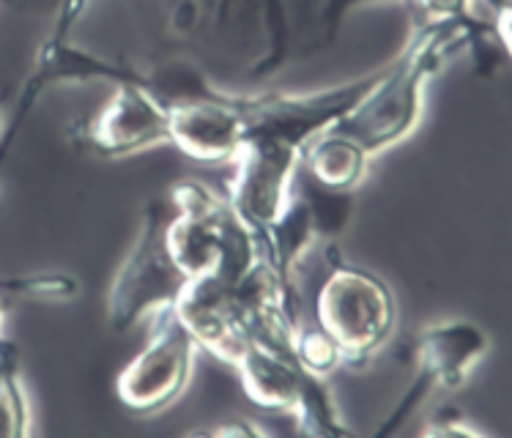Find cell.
I'll list each match as a JSON object with an SVG mask.
<instances>
[{"instance_id":"obj_15","label":"cell","mask_w":512,"mask_h":438,"mask_svg":"<svg viewBox=\"0 0 512 438\" xmlns=\"http://www.w3.org/2000/svg\"><path fill=\"white\" fill-rule=\"evenodd\" d=\"M293 356L296 362L307 370V373H315V376H329L335 373L337 367L343 365V354L337 343L329 337V334L315 326V329H296L291 340Z\"/></svg>"},{"instance_id":"obj_4","label":"cell","mask_w":512,"mask_h":438,"mask_svg":"<svg viewBox=\"0 0 512 438\" xmlns=\"http://www.w3.org/2000/svg\"><path fill=\"white\" fill-rule=\"evenodd\" d=\"M168 219L170 211L165 203L154 200L143 214V225L137 241L121 263L110 288L107 302V321L118 334L135 329L148 315L170 310L176 304L178 293L184 291L189 277L173 261L168 247Z\"/></svg>"},{"instance_id":"obj_5","label":"cell","mask_w":512,"mask_h":438,"mask_svg":"<svg viewBox=\"0 0 512 438\" xmlns=\"http://www.w3.org/2000/svg\"><path fill=\"white\" fill-rule=\"evenodd\" d=\"M299 154L302 151L288 140L269 132H247L236 157L230 159L228 206L255 241V252L266 244L288 203Z\"/></svg>"},{"instance_id":"obj_9","label":"cell","mask_w":512,"mask_h":438,"mask_svg":"<svg viewBox=\"0 0 512 438\" xmlns=\"http://www.w3.org/2000/svg\"><path fill=\"white\" fill-rule=\"evenodd\" d=\"M80 140L99 157H124L168 143V107L143 85L118 83L110 102L83 126Z\"/></svg>"},{"instance_id":"obj_18","label":"cell","mask_w":512,"mask_h":438,"mask_svg":"<svg viewBox=\"0 0 512 438\" xmlns=\"http://www.w3.org/2000/svg\"><path fill=\"white\" fill-rule=\"evenodd\" d=\"M460 417H452V422H433L428 428L430 436H480L477 430L466 425V422H458Z\"/></svg>"},{"instance_id":"obj_14","label":"cell","mask_w":512,"mask_h":438,"mask_svg":"<svg viewBox=\"0 0 512 438\" xmlns=\"http://www.w3.org/2000/svg\"><path fill=\"white\" fill-rule=\"evenodd\" d=\"M80 293V282L69 274H33V277H0V299H72Z\"/></svg>"},{"instance_id":"obj_11","label":"cell","mask_w":512,"mask_h":438,"mask_svg":"<svg viewBox=\"0 0 512 438\" xmlns=\"http://www.w3.org/2000/svg\"><path fill=\"white\" fill-rule=\"evenodd\" d=\"M299 165L321 187L337 189V192H354L356 184L365 178L370 157L348 137L326 129L302 148Z\"/></svg>"},{"instance_id":"obj_8","label":"cell","mask_w":512,"mask_h":438,"mask_svg":"<svg viewBox=\"0 0 512 438\" xmlns=\"http://www.w3.org/2000/svg\"><path fill=\"white\" fill-rule=\"evenodd\" d=\"M247 96L214 91L206 99L189 102H165L168 107V143L184 157L220 165L236 157L247 137Z\"/></svg>"},{"instance_id":"obj_16","label":"cell","mask_w":512,"mask_h":438,"mask_svg":"<svg viewBox=\"0 0 512 438\" xmlns=\"http://www.w3.org/2000/svg\"><path fill=\"white\" fill-rule=\"evenodd\" d=\"M408 3L419 9L422 20L474 22L471 20V0H408ZM474 25H480V22H474Z\"/></svg>"},{"instance_id":"obj_19","label":"cell","mask_w":512,"mask_h":438,"mask_svg":"<svg viewBox=\"0 0 512 438\" xmlns=\"http://www.w3.org/2000/svg\"><path fill=\"white\" fill-rule=\"evenodd\" d=\"M362 3H376V0H326V11H324V20L326 25L335 31V25L340 22L345 11H351L354 6H362Z\"/></svg>"},{"instance_id":"obj_21","label":"cell","mask_w":512,"mask_h":438,"mask_svg":"<svg viewBox=\"0 0 512 438\" xmlns=\"http://www.w3.org/2000/svg\"><path fill=\"white\" fill-rule=\"evenodd\" d=\"M0 126H3V115H0Z\"/></svg>"},{"instance_id":"obj_10","label":"cell","mask_w":512,"mask_h":438,"mask_svg":"<svg viewBox=\"0 0 512 438\" xmlns=\"http://www.w3.org/2000/svg\"><path fill=\"white\" fill-rule=\"evenodd\" d=\"M230 367H236L241 386L255 406L285 414L293 411L307 378V370L296 362L293 348L258 343L250 337L230 359Z\"/></svg>"},{"instance_id":"obj_6","label":"cell","mask_w":512,"mask_h":438,"mask_svg":"<svg viewBox=\"0 0 512 438\" xmlns=\"http://www.w3.org/2000/svg\"><path fill=\"white\" fill-rule=\"evenodd\" d=\"M198 343L170 310L157 313V329L148 345L118 376V400L137 414H154L176 403L187 389Z\"/></svg>"},{"instance_id":"obj_20","label":"cell","mask_w":512,"mask_h":438,"mask_svg":"<svg viewBox=\"0 0 512 438\" xmlns=\"http://www.w3.org/2000/svg\"><path fill=\"white\" fill-rule=\"evenodd\" d=\"M3 313H6V302L0 299V318H3Z\"/></svg>"},{"instance_id":"obj_13","label":"cell","mask_w":512,"mask_h":438,"mask_svg":"<svg viewBox=\"0 0 512 438\" xmlns=\"http://www.w3.org/2000/svg\"><path fill=\"white\" fill-rule=\"evenodd\" d=\"M28 397L20 378V351L0 337V438H20L28 433Z\"/></svg>"},{"instance_id":"obj_17","label":"cell","mask_w":512,"mask_h":438,"mask_svg":"<svg viewBox=\"0 0 512 438\" xmlns=\"http://www.w3.org/2000/svg\"><path fill=\"white\" fill-rule=\"evenodd\" d=\"M195 436H239V438H250V436H263L261 428H255L252 422H244V419H233L228 425H217V428L209 430H198Z\"/></svg>"},{"instance_id":"obj_7","label":"cell","mask_w":512,"mask_h":438,"mask_svg":"<svg viewBox=\"0 0 512 438\" xmlns=\"http://www.w3.org/2000/svg\"><path fill=\"white\" fill-rule=\"evenodd\" d=\"M488 334L477 324L469 321H450V324L430 326L419 334L414 343V359H417V378L408 386V392L398 403V408L389 414V419L376 430V436L392 433L400 422H406L411 411H417L422 397L428 395L433 386L441 389H458L466 384V378L488 354Z\"/></svg>"},{"instance_id":"obj_2","label":"cell","mask_w":512,"mask_h":438,"mask_svg":"<svg viewBox=\"0 0 512 438\" xmlns=\"http://www.w3.org/2000/svg\"><path fill=\"white\" fill-rule=\"evenodd\" d=\"M170 203L173 211L165 236L173 261L189 280L214 269L236 280L250 272L258 258L255 241L230 211L228 200L217 198L198 181H181L170 192Z\"/></svg>"},{"instance_id":"obj_3","label":"cell","mask_w":512,"mask_h":438,"mask_svg":"<svg viewBox=\"0 0 512 438\" xmlns=\"http://www.w3.org/2000/svg\"><path fill=\"white\" fill-rule=\"evenodd\" d=\"M315 318L340 348L343 365L362 367L395 332V293L378 274L335 263L315 299Z\"/></svg>"},{"instance_id":"obj_12","label":"cell","mask_w":512,"mask_h":438,"mask_svg":"<svg viewBox=\"0 0 512 438\" xmlns=\"http://www.w3.org/2000/svg\"><path fill=\"white\" fill-rule=\"evenodd\" d=\"M291 414L296 417V425H299L304 436H351V430L340 422L335 397H332V389H329L324 376L307 373Z\"/></svg>"},{"instance_id":"obj_1","label":"cell","mask_w":512,"mask_h":438,"mask_svg":"<svg viewBox=\"0 0 512 438\" xmlns=\"http://www.w3.org/2000/svg\"><path fill=\"white\" fill-rule=\"evenodd\" d=\"M477 33L480 28L474 22L422 20L403 53L387 69L376 72L359 102L329 129L348 137L370 159L398 146L417 129L430 77L439 72L447 55L460 44H471Z\"/></svg>"}]
</instances>
